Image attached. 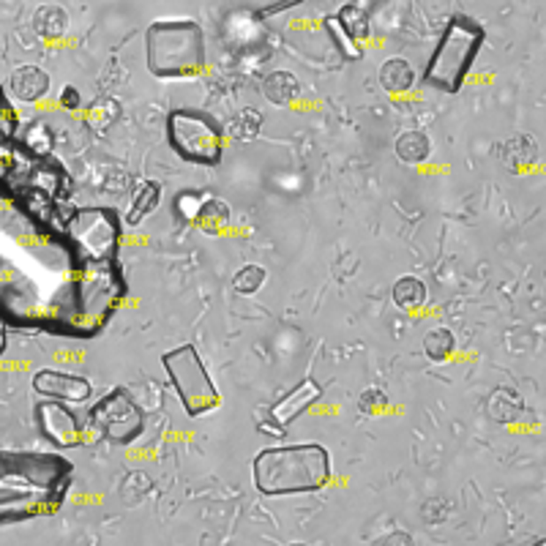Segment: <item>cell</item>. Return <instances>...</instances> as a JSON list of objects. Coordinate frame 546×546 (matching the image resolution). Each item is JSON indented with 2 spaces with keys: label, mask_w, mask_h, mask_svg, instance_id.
Instances as JSON below:
<instances>
[{
  "label": "cell",
  "mask_w": 546,
  "mask_h": 546,
  "mask_svg": "<svg viewBox=\"0 0 546 546\" xmlns=\"http://www.w3.org/2000/svg\"><path fill=\"white\" fill-rule=\"evenodd\" d=\"M158 200H162V186H158L156 181L140 183V188L135 191L132 205H128L123 221L128 224V227H137V224H140L148 213H153V211L158 208Z\"/></svg>",
  "instance_id": "obj_14"
},
{
  "label": "cell",
  "mask_w": 546,
  "mask_h": 546,
  "mask_svg": "<svg viewBox=\"0 0 546 546\" xmlns=\"http://www.w3.org/2000/svg\"><path fill=\"white\" fill-rule=\"evenodd\" d=\"M34 388L44 399H58L66 404H80L88 402L93 394V385L85 377L69 374V372H58V369H42L34 377Z\"/></svg>",
  "instance_id": "obj_11"
},
{
  "label": "cell",
  "mask_w": 546,
  "mask_h": 546,
  "mask_svg": "<svg viewBox=\"0 0 546 546\" xmlns=\"http://www.w3.org/2000/svg\"><path fill=\"white\" fill-rule=\"evenodd\" d=\"M394 148H396V156L407 165H421L432 153V142L424 132H402Z\"/></svg>",
  "instance_id": "obj_18"
},
{
  "label": "cell",
  "mask_w": 546,
  "mask_h": 546,
  "mask_svg": "<svg viewBox=\"0 0 546 546\" xmlns=\"http://www.w3.org/2000/svg\"><path fill=\"white\" fill-rule=\"evenodd\" d=\"M323 396V388H319V382L314 377H306L301 380L290 394H284L273 407H271V421L281 429H287L293 421H298L301 415Z\"/></svg>",
  "instance_id": "obj_12"
},
{
  "label": "cell",
  "mask_w": 546,
  "mask_h": 546,
  "mask_svg": "<svg viewBox=\"0 0 546 546\" xmlns=\"http://www.w3.org/2000/svg\"><path fill=\"white\" fill-rule=\"evenodd\" d=\"M195 219L203 224L208 233H216L219 227H224V224L230 221V211H227V205L219 203V200H208V203L195 213Z\"/></svg>",
  "instance_id": "obj_25"
},
{
  "label": "cell",
  "mask_w": 546,
  "mask_h": 546,
  "mask_svg": "<svg viewBox=\"0 0 546 546\" xmlns=\"http://www.w3.org/2000/svg\"><path fill=\"white\" fill-rule=\"evenodd\" d=\"M66 22H69V17L63 14L60 9H55V6H47V9H42V12L36 14L39 34H42V36H50V39L60 36L63 30H66Z\"/></svg>",
  "instance_id": "obj_26"
},
{
  "label": "cell",
  "mask_w": 546,
  "mask_h": 546,
  "mask_svg": "<svg viewBox=\"0 0 546 546\" xmlns=\"http://www.w3.org/2000/svg\"><path fill=\"white\" fill-rule=\"evenodd\" d=\"M69 478V465L58 457H14L0 454V492L14 495H60Z\"/></svg>",
  "instance_id": "obj_6"
},
{
  "label": "cell",
  "mask_w": 546,
  "mask_h": 546,
  "mask_svg": "<svg viewBox=\"0 0 546 546\" xmlns=\"http://www.w3.org/2000/svg\"><path fill=\"white\" fill-rule=\"evenodd\" d=\"M205 66L203 30L195 22H158L148 30V69L158 77H191Z\"/></svg>",
  "instance_id": "obj_2"
},
{
  "label": "cell",
  "mask_w": 546,
  "mask_h": 546,
  "mask_svg": "<svg viewBox=\"0 0 546 546\" xmlns=\"http://www.w3.org/2000/svg\"><path fill=\"white\" fill-rule=\"evenodd\" d=\"M331 478V457L323 445H276L254 459V484L263 495H304L317 492Z\"/></svg>",
  "instance_id": "obj_1"
},
{
  "label": "cell",
  "mask_w": 546,
  "mask_h": 546,
  "mask_svg": "<svg viewBox=\"0 0 546 546\" xmlns=\"http://www.w3.org/2000/svg\"><path fill=\"white\" fill-rule=\"evenodd\" d=\"M118 115H120L118 102H112V99H99V102L90 104V110H88V115H85V123L93 128L96 135H102V132H107V128L118 120Z\"/></svg>",
  "instance_id": "obj_22"
},
{
  "label": "cell",
  "mask_w": 546,
  "mask_h": 546,
  "mask_svg": "<svg viewBox=\"0 0 546 546\" xmlns=\"http://www.w3.org/2000/svg\"><path fill=\"white\" fill-rule=\"evenodd\" d=\"M380 85L388 93H404L415 85V72L407 60L391 58V60H385L380 69Z\"/></svg>",
  "instance_id": "obj_16"
},
{
  "label": "cell",
  "mask_w": 546,
  "mask_h": 546,
  "mask_svg": "<svg viewBox=\"0 0 546 546\" xmlns=\"http://www.w3.org/2000/svg\"><path fill=\"white\" fill-rule=\"evenodd\" d=\"M481 42H484V30L467 17H454L448 22L445 34L427 66V85L440 88L445 93L459 90L478 55Z\"/></svg>",
  "instance_id": "obj_3"
},
{
  "label": "cell",
  "mask_w": 546,
  "mask_h": 546,
  "mask_svg": "<svg viewBox=\"0 0 546 546\" xmlns=\"http://www.w3.org/2000/svg\"><path fill=\"white\" fill-rule=\"evenodd\" d=\"M120 219L112 208H80L66 221V246L77 265L115 260Z\"/></svg>",
  "instance_id": "obj_4"
},
{
  "label": "cell",
  "mask_w": 546,
  "mask_h": 546,
  "mask_svg": "<svg viewBox=\"0 0 546 546\" xmlns=\"http://www.w3.org/2000/svg\"><path fill=\"white\" fill-rule=\"evenodd\" d=\"M336 22H342V27H344V34H347L350 42H352V39H366V36H369L366 14H364L358 6H344V9L339 12V19H336Z\"/></svg>",
  "instance_id": "obj_23"
},
{
  "label": "cell",
  "mask_w": 546,
  "mask_h": 546,
  "mask_svg": "<svg viewBox=\"0 0 546 546\" xmlns=\"http://www.w3.org/2000/svg\"><path fill=\"white\" fill-rule=\"evenodd\" d=\"M19 145L27 156L34 158H47L55 148V137H52V128L44 123H30L25 132L19 135Z\"/></svg>",
  "instance_id": "obj_17"
},
{
  "label": "cell",
  "mask_w": 546,
  "mask_h": 546,
  "mask_svg": "<svg viewBox=\"0 0 546 546\" xmlns=\"http://www.w3.org/2000/svg\"><path fill=\"white\" fill-rule=\"evenodd\" d=\"M9 90L19 102H39L50 93V74L39 66H22L12 74Z\"/></svg>",
  "instance_id": "obj_13"
},
{
  "label": "cell",
  "mask_w": 546,
  "mask_h": 546,
  "mask_svg": "<svg viewBox=\"0 0 546 546\" xmlns=\"http://www.w3.org/2000/svg\"><path fill=\"white\" fill-rule=\"evenodd\" d=\"M503 153V162L511 167V170H527L530 165H535V158H538V145L533 137H517V140H511L500 148Z\"/></svg>",
  "instance_id": "obj_19"
},
{
  "label": "cell",
  "mask_w": 546,
  "mask_h": 546,
  "mask_svg": "<svg viewBox=\"0 0 546 546\" xmlns=\"http://www.w3.org/2000/svg\"><path fill=\"white\" fill-rule=\"evenodd\" d=\"M162 364L170 374V382L175 385L178 399L186 407L188 415H205L221 404V396L211 374L205 372V364L195 344H183L178 350H170L162 356Z\"/></svg>",
  "instance_id": "obj_5"
},
{
  "label": "cell",
  "mask_w": 546,
  "mask_h": 546,
  "mask_svg": "<svg viewBox=\"0 0 546 546\" xmlns=\"http://www.w3.org/2000/svg\"><path fill=\"white\" fill-rule=\"evenodd\" d=\"M167 135L175 153L195 165L221 162V128L219 123L197 110H175L167 118Z\"/></svg>",
  "instance_id": "obj_8"
},
{
  "label": "cell",
  "mask_w": 546,
  "mask_h": 546,
  "mask_svg": "<svg viewBox=\"0 0 546 546\" xmlns=\"http://www.w3.org/2000/svg\"><path fill=\"white\" fill-rule=\"evenodd\" d=\"M82 276L74 287L77 301H74V311L82 326H90V331L96 326L104 323V317L118 306V301L126 293V281L115 265V260H104V263H88L80 265Z\"/></svg>",
  "instance_id": "obj_7"
},
{
  "label": "cell",
  "mask_w": 546,
  "mask_h": 546,
  "mask_svg": "<svg viewBox=\"0 0 546 546\" xmlns=\"http://www.w3.org/2000/svg\"><path fill=\"white\" fill-rule=\"evenodd\" d=\"M263 93H265L268 102L284 107V104H293L301 96V82L290 72H273L271 77H265Z\"/></svg>",
  "instance_id": "obj_15"
},
{
  "label": "cell",
  "mask_w": 546,
  "mask_h": 546,
  "mask_svg": "<svg viewBox=\"0 0 546 546\" xmlns=\"http://www.w3.org/2000/svg\"><path fill=\"white\" fill-rule=\"evenodd\" d=\"M265 279H268V273H265L263 265H243V268L233 276V287H235L241 296H251V293H257V290H260V287L265 284Z\"/></svg>",
  "instance_id": "obj_24"
},
{
  "label": "cell",
  "mask_w": 546,
  "mask_h": 546,
  "mask_svg": "<svg viewBox=\"0 0 546 546\" xmlns=\"http://www.w3.org/2000/svg\"><path fill=\"white\" fill-rule=\"evenodd\" d=\"M382 407H388V399H385L382 391L369 388V391L361 396V410H364V412H374V410H382Z\"/></svg>",
  "instance_id": "obj_28"
},
{
  "label": "cell",
  "mask_w": 546,
  "mask_h": 546,
  "mask_svg": "<svg viewBox=\"0 0 546 546\" xmlns=\"http://www.w3.org/2000/svg\"><path fill=\"white\" fill-rule=\"evenodd\" d=\"M36 412H39V429L50 442H55L60 448H74V445L85 442V427L66 407V402L47 399L39 404Z\"/></svg>",
  "instance_id": "obj_10"
},
{
  "label": "cell",
  "mask_w": 546,
  "mask_h": 546,
  "mask_svg": "<svg viewBox=\"0 0 546 546\" xmlns=\"http://www.w3.org/2000/svg\"><path fill=\"white\" fill-rule=\"evenodd\" d=\"M142 410L123 388H115L102 402H96L85 429L112 442H132L142 432Z\"/></svg>",
  "instance_id": "obj_9"
},
{
  "label": "cell",
  "mask_w": 546,
  "mask_h": 546,
  "mask_svg": "<svg viewBox=\"0 0 546 546\" xmlns=\"http://www.w3.org/2000/svg\"><path fill=\"white\" fill-rule=\"evenodd\" d=\"M4 104H6V102H4V96H0V107H4Z\"/></svg>",
  "instance_id": "obj_30"
},
{
  "label": "cell",
  "mask_w": 546,
  "mask_h": 546,
  "mask_svg": "<svg viewBox=\"0 0 546 546\" xmlns=\"http://www.w3.org/2000/svg\"><path fill=\"white\" fill-rule=\"evenodd\" d=\"M60 102H63V107H66V110H80V93L74 88H66V90H63V96H60Z\"/></svg>",
  "instance_id": "obj_29"
},
{
  "label": "cell",
  "mask_w": 546,
  "mask_h": 546,
  "mask_svg": "<svg viewBox=\"0 0 546 546\" xmlns=\"http://www.w3.org/2000/svg\"><path fill=\"white\" fill-rule=\"evenodd\" d=\"M260 115H257L254 110H243L241 112V118L230 126V132L235 135V137H241V140H251V137H257V132H260Z\"/></svg>",
  "instance_id": "obj_27"
},
{
  "label": "cell",
  "mask_w": 546,
  "mask_h": 546,
  "mask_svg": "<svg viewBox=\"0 0 546 546\" xmlns=\"http://www.w3.org/2000/svg\"><path fill=\"white\" fill-rule=\"evenodd\" d=\"M424 350H427V356L432 361H445V358L454 356L457 339H454V334L448 331V328H434V331H429L424 336Z\"/></svg>",
  "instance_id": "obj_21"
},
{
  "label": "cell",
  "mask_w": 546,
  "mask_h": 546,
  "mask_svg": "<svg viewBox=\"0 0 546 546\" xmlns=\"http://www.w3.org/2000/svg\"><path fill=\"white\" fill-rule=\"evenodd\" d=\"M427 301V284L415 276H402L396 284H394V304L404 311H412V309H421Z\"/></svg>",
  "instance_id": "obj_20"
}]
</instances>
